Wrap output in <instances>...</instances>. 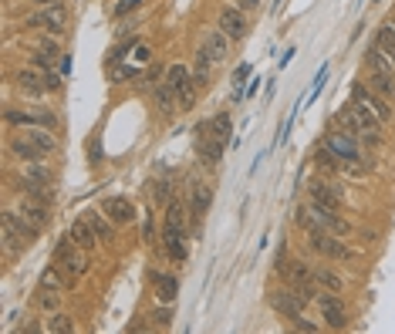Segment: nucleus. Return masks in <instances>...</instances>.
Segmentation results:
<instances>
[{
  "mask_svg": "<svg viewBox=\"0 0 395 334\" xmlns=\"http://www.w3.org/2000/svg\"><path fill=\"white\" fill-rule=\"evenodd\" d=\"M324 145L341 159V172H348V176H365L368 172V166H362V145H358V136H348V132H338V129H331L328 132V138H324Z\"/></svg>",
  "mask_w": 395,
  "mask_h": 334,
  "instance_id": "f257e3e1",
  "label": "nucleus"
},
{
  "mask_svg": "<svg viewBox=\"0 0 395 334\" xmlns=\"http://www.w3.org/2000/svg\"><path fill=\"white\" fill-rule=\"evenodd\" d=\"M37 233H41V229L30 227L17 210L4 213V254H7V257H14V254H20V250H28L30 240H34Z\"/></svg>",
  "mask_w": 395,
  "mask_h": 334,
  "instance_id": "f03ea898",
  "label": "nucleus"
},
{
  "mask_svg": "<svg viewBox=\"0 0 395 334\" xmlns=\"http://www.w3.org/2000/svg\"><path fill=\"white\" fill-rule=\"evenodd\" d=\"M277 273H281L290 287L301 294L304 301H318L321 287H318V280H314V270H311L307 263H301V260H294V263H290L288 257H281L277 260Z\"/></svg>",
  "mask_w": 395,
  "mask_h": 334,
  "instance_id": "7ed1b4c3",
  "label": "nucleus"
},
{
  "mask_svg": "<svg viewBox=\"0 0 395 334\" xmlns=\"http://www.w3.org/2000/svg\"><path fill=\"white\" fill-rule=\"evenodd\" d=\"M54 263L64 270V277H68V280H78V277H85V273H88L85 250L78 254V246H75V240H71V237L58 240V246H54Z\"/></svg>",
  "mask_w": 395,
  "mask_h": 334,
  "instance_id": "20e7f679",
  "label": "nucleus"
},
{
  "mask_svg": "<svg viewBox=\"0 0 395 334\" xmlns=\"http://www.w3.org/2000/svg\"><path fill=\"white\" fill-rule=\"evenodd\" d=\"M166 81L176 88L182 108L196 105V78H193V68H186V64H172V68L166 71Z\"/></svg>",
  "mask_w": 395,
  "mask_h": 334,
  "instance_id": "39448f33",
  "label": "nucleus"
},
{
  "mask_svg": "<svg viewBox=\"0 0 395 334\" xmlns=\"http://www.w3.org/2000/svg\"><path fill=\"white\" fill-rule=\"evenodd\" d=\"M318 307H321V321L331 328V331H345L348 328V311H345V304L338 294L331 290H321L318 294Z\"/></svg>",
  "mask_w": 395,
  "mask_h": 334,
  "instance_id": "423d86ee",
  "label": "nucleus"
},
{
  "mask_svg": "<svg viewBox=\"0 0 395 334\" xmlns=\"http://www.w3.org/2000/svg\"><path fill=\"white\" fill-rule=\"evenodd\" d=\"M351 102H358V105H365L368 108V112H372V115H375V119L379 121H389L392 119V108H389V98H385V95H379V91L372 88H365L362 81H355V85H351Z\"/></svg>",
  "mask_w": 395,
  "mask_h": 334,
  "instance_id": "0eeeda50",
  "label": "nucleus"
},
{
  "mask_svg": "<svg viewBox=\"0 0 395 334\" xmlns=\"http://www.w3.org/2000/svg\"><path fill=\"white\" fill-rule=\"evenodd\" d=\"M304 304H307V301H304V297H301V294H297L294 287H290V284H288V287L271 290V307L277 311V314H281V318L294 321V318H297V314L304 311Z\"/></svg>",
  "mask_w": 395,
  "mask_h": 334,
  "instance_id": "6e6552de",
  "label": "nucleus"
},
{
  "mask_svg": "<svg viewBox=\"0 0 395 334\" xmlns=\"http://www.w3.org/2000/svg\"><path fill=\"white\" fill-rule=\"evenodd\" d=\"M210 129V121H203L196 129V152L199 159L206 162V166H216L220 159H223V149H227V142H220V138L213 136V132H206Z\"/></svg>",
  "mask_w": 395,
  "mask_h": 334,
  "instance_id": "1a4fd4ad",
  "label": "nucleus"
},
{
  "mask_svg": "<svg viewBox=\"0 0 395 334\" xmlns=\"http://www.w3.org/2000/svg\"><path fill=\"white\" fill-rule=\"evenodd\" d=\"M102 213H105L115 227H125V223H132V220L138 216L129 196H105L102 199Z\"/></svg>",
  "mask_w": 395,
  "mask_h": 334,
  "instance_id": "9d476101",
  "label": "nucleus"
},
{
  "mask_svg": "<svg viewBox=\"0 0 395 334\" xmlns=\"http://www.w3.org/2000/svg\"><path fill=\"white\" fill-rule=\"evenodd\" d=\"M28 28H45L47 34L61 37V34H64V11H61V4H51V7H45V11L30 14L28 17Z\"/></svg>",
  "mask_w": 395,
  "mask_h": 334,
  "instance_id": "9b49d317",
  "label": "nucleus"
},
{
  "mask_svg": "<svg viewBox=\"0 0 395 334\" xmlns=\"http://www.w3.org/2000/svg\"><path fill=\"white\" fill-rule=\"evenodd\" d=\"M216 24H220V30H227L233 41H240V37H247V30H250V24H247V14H243L237 4H230V7H223L220 11V17H216Z\"/></svg>",
  "mask_w": 395,
  "mask_h": 334,
  "instance_id": "f8f14e48",
  "label": "nucleus"
},
{
  "mask_svg": "<svg viewBox=\"0 0 395 334\" xmlns=\"http://www.w3.org/2000/svg\"><path fill=\"white\" fill-rule=\"evenodd\" d=\"M7 149H11V155H14V159H20V162H41V159L47 155V152L41 149V145H37L28 132H20V136L11 138V142H7Z\"/></svg>",
  "mask_w": 395,
  "mask_h": 334,
  "instance_id": "ddd939ff",
  "label": "nucleus"
},
{
  "mask_svg": "<svg viewBox=\"0 0 395 334\" xmlns=\"http://www.w3.org/2000/svg\"><path fill=\"white\" fill-rule=\"evenodd\" d=\"M14 85L28 98H41V95H47V85H45V71H34V68H20L14 75Z\"/></svg>",
  "mask_w": 395,
  "mask_h": 334,
  "instance_id": "4468645a",
  "label": "nucleus"
},
{
  "mask_svg": "<svg viewBox=\"0 0 395 334\" xmlns=\"http://www.w3.org/2000/svg\"><path fill=\"white\" fill-rule=\"evenodd\" d=\"M20 216H24V220H28L30 227L34 229H45L47 223H51V210H47V199H24V203H20Z\"/></svg>",
  "mask_w": 395,
  "mask_h": 334,
  "instance_id": "2eb2a0df",
  "label": "nucleus"
},
{
  "mask_svg": "<svg viewBox=\"0 0 395 334\" xmlns=\"http://www.w3.org/2000/svg\"><path fill=\"white\" fill-rule=\"evenodd\" d=\"M68 237L75 240V246L78 250H95V243H98V233L91 229V223H88V216H78L75 223H71V229H68Z\"/></svg>",
  "mask_w": 395,
  "mask_h": 334,
  "instance_id": "dca6fc26",
  "label": "nucleus"
},
{
  "mask_svg": "<svg viewBox=\"0 0 395 334\" xmlns=\"http://www.w3.org/2000/svg\"><path fill=\"white\" fill-rule=\"evenodd\" d=\"M34 61L41 64V71H54L64 61V51H61L58 41H41V44L34 47Z\"/></svg>",
  "mask_w": 395,
  "mask_h": 334,
  "instance_id": "f3484780",
  "label": "nucleus"
},
{
  "mask_svg": "<svg viewBox=\"0 0 395 334\" xmlns=\"http://www.w3.org/2000/svg\"><path fill=\"white\" fill-rule=\"evenodd\" d=\"M311 199L314 203H321V206H328V210H341V189L338 186H331V182H311Z\"/></svg>",
  "mask_w": 395,
  "mask_h": 334,
  "instance_id": "a211bd4d",
  "label": "nucleus"
},
{
  "mask_svg": "<svg viewBox=\"0 0 395 334\" xmlns=\"http://www.w3.org/2000/svg\"><path fill=\"white\" fill-rule=\"evenodd\" d=\"M152 290H155V301L163 304H172L176 301V294H179V280L172 277V273H152Z\"/></svg>",
  "mask_w": 395,
  "mask_h": 334,
  "instance_id": "6ab92c4d",
  "label": "nucleus"
},
{
  "mask_svg": "<svg viewBox=\"0 0 395 334\" xmlns=\"http://www.w3.org/2000/svg\"><path fill=\"white\" fill-rule=\"evenodd\" d=\"M230 41H233V37H230L227 30L216 28V30H210V34H206L203 47H206V54H210V58L220 64V61H227V54H230Z\"/></svg>",
  "mask_w": 395,
  "mask_h": 334,
  "instance_id": "aec40b11",
  "label": "nucleus"
},
{
  "mask_svg": "<svg viewBox=\"0 0 395 334\" xmlns=\"http://www.w3.org/2000/svg\"><path fill=\"white\" fill-rule=\"evenodd\" d=\"M152 102H155V108H159L163 115H172V112L179 108V95H176V88H172L169 81H159L155 91H152Z\"/></svg>",
  "mask_w": 395,
  "mask_h": 334,
  "instance_id": "412c9836",
  "label": "nucleus"
},
{
  "mask_svg": "<svg viewBox=\"0 0 395 334\" xmlns=\"http://www.w3.org/2000/svg\"><path fill=\"white\" fill-rule=\"evenodd\" d=\"M210 203H213V186L196 182V189H193V196H189V213H193V220H196V223L210 213Z\"/></svg>",
  "mask_w": 395,
  "mask_h": 334,
  "instance_id": "4be33fe9",
  "label": "nucleus"
},
{
  "mask_svg": "<svg viewBox=\"0 0 395 334\" xmlns=\"http://www.w3.org/2000/svg\"><path fill=\"white\" fill-rule=\"evenodd\" d=\"M372 44L379 47L385 58L395 64V20H385L379 30H375V37H372Z\"/></svg>",
  "mask_w": 395,
  "mask_h": 334,
  "instance_id": "5701e85b",
  "label": "nucleus"
},
{
  "mask_svg": "<svg viewBox=\"0 0 395 334\" xmlns=\"http://www.w3.org/2000/svg\"><path fill=\"white\" fill-rule=\"evenodd\" d=\"M372 75H368V85L385 95V98H395V71H382V68H368Z\"/></svg>",
  "mask_w": 395,
  "mask_h": 334,
  "instance_id": "b1692460",
  "label": "nucleus"
},
{
  "mask_svg": "<svg viewBox=\"0 0 395 334\" xmlns=\"http://www.w3.org/2000/svg\"><path fill=\"white\" fill-rule=\"evenodd\" d=\"M85 216H88L91 229L98 233V240H102V243H115V227H112V220H108V216H102L98 210H85Z\"/></svg>",
  "mask_w": 395,
  "mask_h": 334,
  "instance_id": "393cba45",
  "label": "nucleus"
},
{
  "mask_svg": "<svg viewBox=\"0 0 395 334\" xmlns=\"http://www.w3.org/2000/svg\"><path fill=\"white\" fill-rule=\"evenodd\" d=\"M163 246H166L169 260H176V263H182V260H186V233L163 229Z\"/></svg>",
  "mask_w": 395,
  "mask_h": 334,
  "instance_id": "a878e982",
  "label": "nucleus"
},
{
  "mask_svg": "<svg viewBox=\"0 0 395 334\" xmlns=\"http://www.w3.org/2000/svg\"><path fill=\"white\" fill-rule=\"evenodd\" d=\"M314 280H318L321 290H331V294H341L345 290V277L334 273L331 267H314Z\"/></svg>",
  "mask_w": 395,
  "mask_h": 334,
  "instance_id": "bb28decb",
  "label": "nucleus"
},
{
  "mask_svg": "<svg viewBox=\"0 0 395 334\" xmlns=\"http://www.w3.org/2000/svg\"><path fill=\"white\" fill-rule=\"evenodd\" d=\"M166 229H172V233H186V206L176 203V199H169L166 203Z\"/></svg>",
  "mask_w": 395,
  "mask_h": 334,
  "instance_id": "cd10ccee",
  "label": "nucleus"
},
{
  "mask_svg": "<svg viewBox=\"0 0 395 334\" xmlns=\"http://www.w3.org/2000/svg\"><path fill=\"white\" fill-rule=\"evenodd\" d=\"M213 64H216V61L206 54V47H199V51H196V61H193V78H196V85H210Z\"/></svg>",
  "mask_w": 395,
  "mask_h": 334,
  "instance_id": "c85d7f7f",
  "label": "nucleus"
},
{
  "mask_svg": "<svg viewBox=\"0 0 395 334\" xmlns=\"http://www.w3.org/2000/svg\"><path fill=\"white\" fill-rule=\"evenodd\" d=\"M314 166H318L321 172H338V169H341V159H338L328 145H321V149L314 152Z\"/></svg>",
  "mask_w": 395,
  "mask_h": 334,
  "instance_id": "c756f323",
  "label": "nucleus"
},
{
  "mask_svg": "<svg viewBox=\"0 0 395 334\" xmlns=\"http://www.w3.org/2000/svg\"><path fill=\"white\" fill-rule=\"evenodd\" d=\"M210 129H213V136L220 138V142H230V132H233V121H230L227 112H220V115H213L210 119Z\"/></svg>",
  "mask_w": 395,
  "mask_h": 334,
  "instance_id": "7c9ffc66",
  "label": "nucleus"
},
{
  "mask_svg": "<svg viewBox=\"0 0 395 334\" xmlns=\"http://www.w3.org/2000/svg\"><path fill=\"white\" fill-rule=\"evenodd\" d=\"M28 136H30V138H34V142H37V145H41V149H45V152H47V155H51V152L58 149V138L51 136V132H47L45 125H34V129H30Z\"/></svg>",
  "mask_w": 395,
  "mask_h": 334,
  "instance_id": "2f4dec72",
  "label": "nucleus"
},
{
  "mask_svg": "<svg viewBox=\"0 0 395 334\" xmlns=\"http://www.w3.org/2000/svg\"><path fill=\"white\" fill-rule=\"evenodd\" d=\"M34 301H37V307H41V311H58L61 294H58V290H51V287H41V290H37V297H34Z\"/></svg>",
  "mask_w": 395,
  "mask_h": 334,
  "instance_id": "473e14b6",
  "label": "nucleus"
},
{
  "mask_svg": "<svg viewBox=\"0 0 395 334\" xmlns=\"http://www.w3.org/2000/svg\"><path fill=\"white\" fill-rule=\"evenodd\" d=\"M68 284H71V280H68V277H64V280H61V273H58V263H54V267H47V270L41 273V287L61 290V287H68Z\"/></svg>",
  "mask_w": 395,
  "mask_h": 334,
  "instance_id": "72a5a7b5",
  "label": "nucleus"
},
{
  "mask_svg": "<svg viewBox=\"0 0 395 334\" xmlns=\"http://www.w3.org/2000/svg\"><path fill=\"white\" fill-rule=\"evenodd\" d=\"M47 331H58V334H71L75 331V321L68 318V314H51V321H47Z\"/></svg>",
  "mask_w": 395,
  "mask_h": 334,
  "instance_id": "f704fd0d",
  "label": "nucleus"
},
{
  "mask_svg": "<svg viewBox=\"0 0 395 334\" xmlns=\"http://www.w3.org/2000/svg\"><path fill=\"white\" fill-rule=\"evenodd\" d=\"M149 193H152V203H169V182L166 179H152Z\"/></svg>",
  "mask_w": 395,
  "mask_h": 334,
  "instance_id": "c9c22d12",
  "label": "nucleus"
},
{
  "mask_svg": "<svg viewBox=\"0 0 395 334\" xmlns=\"http://www.w3.org/2000/svg\"><path fill=\"white\" fill-rule=\"evenodd\" d=\"M247 75H250V64H240L237 71H233V102H240L243 98V81H247Z\"/></svg>",
  "mask_w": 395,
  "mask_h": 334,
  "instance_id": "e433bc0d",
  "label": "nucleus"
},
{
  "mask_svg": "<svg viewBox=\"0 0 395 334\" xmlns=\"http://www.w3.org/2000/svg\"><path fill=\"white\" fill-rule=\"evenodd\" d=\"M138 7H142V0H119V4L112 7V14L125 17V14H132V11H138Z\"/></svg>",
  "mask_w": 395,
  "mask_h": 334,
  "instance_id": "4c0bfd02",
  "label": "nucleus"
},
{
  "mask_svg": "<svg viewBox=\"0 0 395 334\" xmlns=\"http://www.w3.org/2000/svg\"><path fill=\"white\" fill-rule=\"evenodd\" d=\"M142 237H146V240H155V220H152V210H146L142 213Z\"/></svg>",
  "mask_w": 395,
  "mask_h": 334,
  "instance_id": "58836bf2",
  "label": "nucleus"
},
{
  "mask_svg": "<svg viewBox=\"0 0 395 334\" xmlns=\"http://www.w3.org/2000/svg\"><path fill=\"white\" fill-rule=\"evenodd\" d=\"M169 318H172V304L155 307V314H152V321H155V324H169Z\"/></svg>",
  "mask_w": 395,
  "mask_h": 334,
  "instance_id": "ea45409f",
  "label": "nucleus"
},
{
  "mask_svg": "<svg viewBox=\"0 0 395 334\" xmlns=\"http://www.w3.org/2000/svg\"><path fill=\"white\" fill-rule=\"evenodd\" d=\"M290 324H294L297 331H304V334H314V331H318V324H311V321L304 318V314H297V318L290 321Z\"/></svg>",
  "mask_w": 395,
  "mask_h": 334,
  "instance_id": "a19ab883",
  "label": "nucleus"
},
{
  "mask_svg": "<svg viewBox=\"0 0 395 334\" xmlns=\"http://www.w3.org/2000/svg\"><path fill=\"white\" fill-rule=\"evenodd\" d=\"M45 85L47 91H61V75L58 71H45Z\"/></svg>",
  "mask_w": 395,
  "mask_h": 334,
  "instance_id": "79ce46f5",
  "label": "nucleus"
},
{
  "mask_svg": "<svg viewBox=\"0 0 395 334\" xmlns=\"http://www.w3.org/2000/svg\"><path fill=\"white\" fill-rule=\"evenodd\" d=\"M233 4H237L240 11H257L260 7V0H233Z\"/></svg>",
  "mask_w": 395,
  "mask_h": 334,
  "instance_id": "37998d69",
  "label": "nucleus"
},
{
  "mask_svg": "<svg viewBox=\"0 0 395 334\" xmlns=\"http://www.w3.org/2000/svg\"><path fill=\"white\" fill-rule=\"evenodd\" d=\"M17 331H28V334H37V331H41V324H34V321H28V324H20V328H17Z\"/></svg>",
  "mask_w": 395,
  "mask_h": 334,
  "instance_id": "c03bdc74",
  "label": "nucleus"
},
{
  "mask_svg": "<svg viewBox=\"0 0 395 334\" xmlns=\"http://www.w3.org/2000/svg\"><path fill=\"white\" fill-rule=\"evenodd\" d=\"M91 162H102V145L98 142H91Z\"/></svg>",
  "mask_w": 395,
  "mask_h": 334,
  "instance_id": "a18cd8bd",
  "label": "nucleus"
},
{
  "mask_svg": "<svg viewBox=\"0 0 395 334\" xmlns=\"http://www.w3.org/2000/svg\"><path fill=\"white\" fill-rule=\"evenodd\" d=\"M149 58H152V51H149V47H146V44H142V47H138V61L146 64V61H149Z\"/></svg>",
  "mask_w": 395,
  "mask_h": 334,
  "instance_id": "49530a36",
  "label": "nucleus"
},
{
  "mask_svg": "<svg viewBox=\"0 0 395 334\" xmlns=\"http://www.w3.org/2000/svg\"><path fill=\"white\" fill-rule=\"evenodd\" d=\"M37 7H51V4H58V0H34Z\"/></svg>",
  "mask_w": 395,
  "mask_h": 334,
  "instance_id": "de8ad7c7",
  "label": "nucleus"
}]
</instances>
